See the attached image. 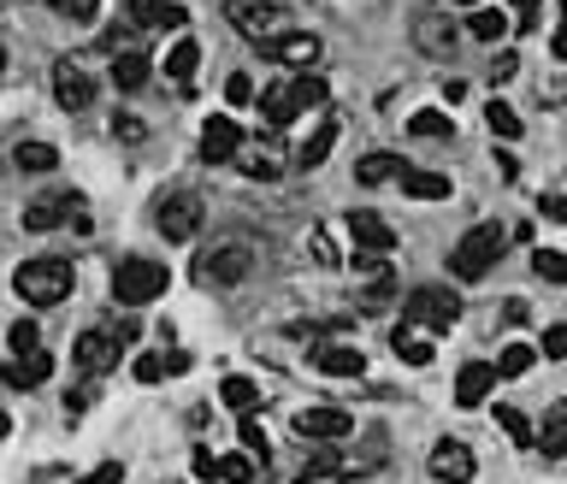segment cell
<instances>
[{
    "label": "cell",
    "instance_id": "d6a6232c",
    "mask_svg": "<svg viewBox=\"0 0 567 484\" xmlns=\"http://www.w3.org/2000/svg\"><path fill=\"white\" fill-rule=\"evenodd\" d=\"M7 349H12V355H36V349H48V343H42L36 319H12V326H7Z\"/></svg>",
    "mask_w": 567,
    "mask_h": 484
},
{
    "label": "cell",
    "instance_id": "ac0fdd59",
    "mask_svg": "<svg viewBox=\"0 0 567 484\" xmlns=\"http://www.w3.org/2000/svg\"><path fill=\"white\" fill-rule=\"evenodd\" d=\"M0 378H7L12 390H36V385L54 378V355L48 349H36V355H12L7 366H0Z\"/></svg>",
    "mask_w": 567,
    "mask_h": 484
},
{
    "label": "cell",
    "instance_id": "f1b7e54d",
    "mask_svg": "<svg viewBox=\"0 0 567 484\" xmlns=\"http://www.w3.org/2000/svg\"><path fill=\"white\" fill-rule=\"evenodd\" d=\"M409 137H420V142H449V137H456V125H449L438 107H420L414 119H409Z\"/></svg>",
    "mask_w": 567,
    "mask_h": 484
},
{
    "label": "cell",
    "instance_id": "4316f807",
    "mask_svg": "<svg viewBox=\"0 0 567 484\" xmlns=\"http://www.w3.org/2000/svg\"><path fill=\"white\" fill-rule=\"evenodd\" d=\"M196 71H201V48L196 42H172L166 48V78L172 83H196Z\"/></svg>",
    "mask_w": 567,
    "mask_h": 484
},
{
    "label": "cell",
    "instance_id": "d6986e66",
    "mask_svg": "<svg viewBox=\"0 0 567 484\" xmlns=\"http://www.w3.org/2000/svg\"><path fill=\"white\" fill-rule=\"evenodd\" d=\"M78 213H83V196H78V189H66V196H54V201H31V208H24V225H31V231H54L60 219H78Z\"/></svg>",
    "mask_w": 567,
    "mask_h": 484
},
{
    "label": "cell",
    "instance_id": "d4e9b609",
    "mask_svg": "<svg viewBox=\"0 0 567 484\" xmlns=\"http://www.w3.org/2000/svg\"><path fill=\"white\" fill-rule=\"evenodd\" d=\"M538 449H544L550 461H567V402H556L544 414V425H538Z\"/></svg>",
    "mask_w": 567,
    "mask_h": 484
},
{
    "label": "cell",
    "instance_id": "f907efd6",
    "mask_svg": "<svg viewBox=\"0 0 567 484\" xmlns=\"http://www.w3.org/2000/svg\"><path fill=\"white\" fill-rule=\"evenodd\" d=\"M113 130H119V137H125V142H142V125H137V119H130V113H125V119H119V125H113Z\"/></svg>",
    "mask_w": 567,
    "mask_h": 484
},
{
    "label": "cell",
    "instance_id": "b9f144b4",
    "mask_svg": "<svg viewBox=\"0 0 567 484\" xmlns=\"http://www.w3.org/2000/svg\"><path fill=\"white\" fill-rule=\"evenodd\" d=\"M314 260H319V267H343V248L331 243V225L314 231Z\"/></svg>",
    "mask_w": 567,
    "mask_h": 484
},
{
    "label": "cell",
    "instance_id": "60d3db41",
    "mask_svg": "<svg viewBox=\"0 0 567 484\" xmlns=\"http://www.w3.org/2000/svg\"><path fill=\"white\" fill-rule=\"evenodd\" d=\"M237 437H243V449H249L255 461H267V432H260V420H255V414H243V420H237Z\"/></svg>",
    "mask_w": 567,
    "mask_h": 484
},
{
    "label": "cell",
    "instance_id": "ba28073f",
    "mask_svg": "<svg viewBox=\"0 0 567 484\" xmlns=\"http://www.w3.org/2000/svg\"><path fill=\"white\" fill-rule=\"evenodd\" d=\"M225 19L237 24V31L249 36L255 48H267V42L284 36V7H279V0H231Z\"/></svg>",
    "mask_w": 567,
    "mask_h": 484
},
{
    "label": "cell",
    "instance_id": "ffe728a7",
    "mask_svg": "<svg viewBox=\"0 0 567 484\" xmlns=\"http://www.w3.org/2000/svg\"><path fill=\"white\" fill-rule=\"evenodd\" d=\"M314 366L326 378H361V373H367V355H361V349H349V343H319L314 349Z\"/></svg>",
    "mask_w": 567,
    "mask_h": 484
},
{
    "label": "cell",
    "instance_id": "52a82bcc",
    "mask_svg": "<svg viewBox=\"0 0 567 484\" xmlns=\"http://www.w3.org/2000/svg\"><path fill=\"white\" fill-rule=\"evenodd\" d=\"M255 267V255L243 243H220V248H208V255H196V284H208V290H231V284H243Z\"/></svg>",
    "mask_w": 567,
    "mask_h": 484
},
{
    "label": "cell",
    "instance_id": "7dc6e473",
    "mask_svg": "<svg viewBox=\"0 0 567 484\" xmlns=\"http://www.w3.org/2000/svg\"><path fill=\"white\" fill-rule=\"evenodd\" d=\"M189 467H196V479H220V455H213V449H196V455H189Z\"/></svg>",
    "mask_w": 567,
    "mask_h": 484
},
{
    "label": "cell",
    "instance_id": "bcb514c9",
    "mask_svg": "<svg viewBox=\"0 0 567 484\" xmlns=\"http://www.w3.org/2000/svg\"><path fill=\"white\" fill-rule=\"evenodd\" d=\"M78 484H125V467H119V461H101L95 473H83Z\"/></svg>",
    "mask_w": 567,
    "mask_h": 484
},
{
    "label": "cell",
    "instance_id": "6da1fadb",
    "mask_svg": "<svg viewBox=\"0 0 567 484\" xmlns=\"http://www.w3.org/2000/svg\"><path fill=\"white\" fill-rule=\"evenodd\" d=\"M255 101H260V113H267L272 130H290L308 107H326L331 90H326V78H314V71H296V78H279L272 90H260Z\"/></svg>",
    "mask_w": 567,
    "mask_h": 484
},
{
    "label": "cell",
    "instance_id": "c3c4849f",
    "mask_svg": "<svg viewBox=\"0 0 567 484\" xmlns=\"http://www.w3.org/2000/svg\"><path fill=\"white\" fill-rule=\"evenodd\" d=\"M538 213L556 219V225H567V196H544V201H538Z\"/></svg>",
    "mask_w": 567,
    "mask_h": 484
},
{
    "label": "cell",
    "instance_id": "83f0119b",
    "mask_svg": "<svg viewBox=\"0 0 567 484\" xmlns=\"http://www.w3.org/2000/svg\"><path fill=\"white\" fill-rule=\"evenodd\" d=\"M402 189H409L414 201H449V196H456V184H449L444 172H409Z\"/></svg>",
    "mask_w": 567,
    "mask_h": 484
},
{
    "label": "cell",
    "instance_id": "836d02e7",
    "mask_svg": "<svg viewBox=\"0 0 567 484\" xmlns=\"http://www.w3.org/2000/svg\"><path fill=\"white\" fill-rule=\"evenodd\" d=\"M497 425H503V437H508V444H520V449L538 444V425H532L527 414H520V408H497Z\"/></svg>",
    "mask_w": 567,
    "mask_h": 484
},
{
    "label": "cell",
    "instance_id": "8fae6325",
    "mask_svg": "<svg viewBox=\"0 0 567 484\" xmlns=\"http://www.w3.org/2000/svg\"><path fill=\"white\" fill-rule=\"evenodd\" d=\"M243 149H249V137H243V125L231 119V113H213V119L201 125V160H208V166H231Z\"/></svg>",
    "mask_w": 567,
    "mask_h": 484
},
{
    "label": "cell",
    "instance_id": "7c38bea8",
    "mask_svg": "<svg viewBox=\"0 0 567 484\" xmlns=\"http://www.w3.org/2000/svg\"><path fill=\"white\" fill-rule=\"evenodd\" d=\"M296 432L308 437V444H343V437L355 432V414H349V408H302Z\"/></svg>",
    "mask_w": 567,
    "mask_h": 484
},
{
    "label": "cell",
    "instance_id": "74e56055",
    "mask_svg": "<svg viewBox=\"0 0 567 484\" xmlns=\"http://www.w3.org/2000/svg\"><path fill=\"white\" fill-rule=\"evenodd\" d=\"M420 48H426V54H449V48H456V31H449L444 19H426V24H420Z\"/></svg>",
    "mask_w": 567,
    "mask_h": 484
},
{
    "label": "cell",
    "instance_id": "4fadbf2b",
    "mask_svg": "<svg viewBox=\"0 0 567 484\" xmlns=\"http://www.w3.org/2000/svg\"><path fill=\"white\" fill-rule=\"evenodd\" d=\"M54 101H60L66 113H83L95 101V78L78 60H54Z\"/></svg>",
    "mask_w": 567,
    "mask_h": 484
},
{
    "label": "cell",
    "instance_id": "4dcf8cb0",
    "mask_svg": "<svg viewBox=\"0 0 567 484\" xmlns=\"http://www.w3.org/2000/svg\"><path fill=\"white\" fill-rule=\"evenodd\" d=\"M538 366V349L532 343H508L503 355H497V378H527Z\"/></svg>",
    "mask_w": 567,
    "mask_h": 484
},
{
    "label": "cell",
    "instance_id": "44dd1931",
    "mask_svg": "<svg viewBox=\"0 0 567 484\" xmlns=\"http://www.w3.org/2000/svg\"><path fill=\"white\" fill-rule=\"evenodd\" d=\"M390 349H397L402 366H432V361H438V343H432L426 331H414V326H397V331H390Z\"/></svg>",
    "mask_w": 567,
    "mask_h": 484
},
{
    "label": "cell",
    "instance_id": "5bb4252c",
    "mask_svg": "<svg viewBox=\"0 0 567 484\" xmlns=\"http://www.w3.org/2000/svg\"><path fill=\"white\" fill-rule=\"evenodd\" d=\"M267 60H284L290 71H314L319 66V54H326V42L308 36V31H296V36H279V42H267Z\"/></svg>",
    "mask_w": 567,
    "mask_h": 484
},
{
    "label": "cell",
    "instance_id": "cb8c5ba5",
    "mask_svg": "<svg viewBox=\"0 0 567 484\" xmlns=\"http://www.w3.org/2000/svg\"><path fill=\"white\" fill-rule=\"evenodd\" d=\"M149 78H154V60H149V54L125 48L119 60H113V83H119L125 95H137V90H142V83H149Z\"/></svg>",
    "mask_w": 567,
    "mask_h": 484
},
{
    "label": "cell",
    "instance_id": "5b68a950",
    "mask_svg": "<svg viewBox=\"0 0 567 484\" xmlns=\"http://www.w3.org/2000/svg\"><path fill=\"white\" fill-rule=\"evenodd\" d=\"M456 319H461V296L444 284L409 290V302H402V326H414V331H449Z\"/></svg>",
    "mask_w": 567,
    "mask_h": 484
},
{
    "label": "cell",
    "instance_id": "ee69618b",
    "mask_svg": "<svg viewBox=\"0 0 567 484\" xmlns=\"http://www.w3.org/2000/svg\"><path fill=\"white\" fill-rule=\"evenodd\" d=\"M538 355H544V361H567V326H550L544 343H538Z\"/></svg>",
    "mask_w": 567,
    "mask_h": 484
},
{
    "label": "cell",
    "instance_id": "9a60e30c",
    "mask_svg": "<svg viewBox=\"0 0 567 484\" xmlns=\"http://www.w3.org/2000/svg\"><path fill=\"white\" fill-rule=\"evenodd\" d=\"M343 231H349L361 248H367V255H390V248H397V231H390V219H378V213H367V208L349 213Z\"/></svg>",
    "mask_w": 567,
    "mask_h": 484
},
{
    "label": "cell",
    "instance_id": "7bdbcfd3",
    "mask_svg": "<svg viewBox=\"0 0 567 484\" xmlns=\"http://www.w3.org/2000/svg\"><path fill=\"white\" fill-rule=\"evenodd\" d=\"M130 373H137V385H160V378H166V361H160V355H149V349H142V355L130 361Z\"/></svg>",
    "mask_w": 567,
    "mask_h": 484
},
{
    "label": "cell",
    "instance_id": "e0dca14e",
    "mask_svg": "<svg viewBox=\"0 0 567 484\" xmlns=\"http://www.w3.org/2000/svg\"><path fill=\"white\" fill-rule=\"evenodd\" d=\"M130 24H137V31H184L189 12L178 0H130Z\"/></svg>",
    "mask_w": 567,
    "mask_h": 484
},
{
    "label": "cell",
    "instance_id": "d590c367",
    "mask_svg": "<svg viewBox=\"0 0 567 484\" xmlns=\"http://www.w3.org/2000/svg\"><path fill=\"white\" fill-rule=\"evenodd\" d=\"M255 473H260L255 455H220V479L225 484H255Z\"/></svg>",
    "mask_w": 567,
    "mask_h": 484
},
{
    "label": "cell",
    "instance_id": "277c9868",
    "mask_svg": "<svg viewBox=\"0 0 567 484\" xmlns=\"http://www.w3.org/2000/svg\"><path fill=\"white\" fill-rule=\"evenodd\" d=\"M503 255H508V225H473L468 237H461V248L449 255V272L473 284V278H485Z\"/></svg>",
    "mask_w": 567,
    "mask_h": 484
},
{
    "label": "cell",
    "instance_id": "30bf717a",
    "mask_svg": "<svg viewBox=\"0 0 567 484\" xmlns=\"http://www.w3.org/2000/svg\"><path fill=\"white\" fill-rule=\"evenodd\" d=\"M426 473L438 479V484H473V473H479V455H473L468 444H461V437H438V444H432Z\"/></svg>",
    "mask_w": 567,
    "mask_h": 484
},
{
    "label": "cell",
    "instance_id": "e575fe53",
    "mask_svg": "<svg viewBox=\"0 0 567 484\" xmlns=\"http://www.w3.org/2000/svg\"><path fill=\"white\" fill-rule=\"evenodd\" d=\"M532 272L544 278V284H567V255H562V248H538V255H532Z\"/></svg>",
    "mask_w": 567,
    "mask_h": 484
},
{
    "label": "cell",
    "instance_id": "8d00e7d4",
    "mask_svg": "<svg viewBox=\"0 0 567 484\" xmlns=\"http://www.w3.org/2000/svg\"><path fill=\"white\" fill-rule=\"evenodd\" d=\"M237 172H243V178H279V160H272V154H255V142H249V149H243L237 154Z\"/></svg>",
    "mask_w": 567,
    "mask_h": 484
},
{
    "label": "cell",
    "instance_id": "f546056e",
    "mask_svg": "<svg viewBox=\"0 0 567 484\" xmlns=\"http://www.w3.org/2000/svg\"><path fill=\"white\" fill-rule=\"evenodd\" d=\"M468 31H473V42H503V36H508V12H497V7H473Z\"/></svg>",
    "mask_w": 567,
    "mask_h": 484
},
{
    "label": "cell",
    "instance_id": "11a10c76",
    "mask_svg": "<svg viewBox=\"0 0 567 484\" xmlns=\"http://www.w3.org/2000/svg\"><path fill=\"white\" fill-rule=\"evenodd\" d=\"M515 12H538V0H515Z\"/></svg>",
    "mask_w": 567,
    "mask_h": 484
},
{
    "label": "cell",
    "instance_id": "2e32d148",
    "mask_svg": "<svg viewBox=\"0 0 567 484\" xmlns=\"http://www.w3.org/2000/svg\"><path fill=\"white\" fill-rule=\"evenodd\" d=\"M491 390H497V366H491V361H468V366L456 373V408L491 402Z\"/></svg>",
    "mask_w": 567,
    "mask_h": 484
},
{
    "label": "cell",
    "instance_id": "9c48e42d",
    "mask_svg": "<svg viewBox=\"0 0 567 484\" xmlns=\"http://www.w3.org/2000/svg\"><path fill=\"white\" fill-rule=\"evenodd\" d=\"M78 373L83 378H101V373H113L119 366V355H125V343H119V331L113 326H90V331H78Z\"/></svg>",
    "mask_w": 567,
    "mask_h": 484
},
{
    "label": "cell",
    "instance_id": "6f0895ef",
    "mask_svg": "<svg viewBox=\"0 0 567 484\" xmlns=\"http://www.w3.org/2000/svg\"><path fill=\"white\" fill-rule=\"evenodd\" d=\"M456 7H479V0H456Z\"/></svg>",
    "mask_w": 567,
    "mask_h": 484
},
{
    "label": "cell",
    "instance_id": "7402d4cb",
    "mask_svg": "<svg viewBox=\"0 0 567 484\" xmlns=\"http://www.w3.org/2000/svg\"><path fill=\"white\" fill-rule=\"evenodd\" d=\"M355 178L361 184H402V178H409V160H402V154H361L355 160Z\"/></svg>",
    "mask_w": 567,
    "mask_h": 484
},
{
    "label": "cell",
    "instance_id": "7a4b0ae2",
    "mask_svg": "<svg viewBox=\"0 0 567 484\" xmlns=\"http://www.w3.org/2000/svg\"><path fill=\"white\" fill-rule=\"evenodd\" d=\"M71 284H78V272H71V260H60V255H36L12 272V290L31 307H60L71 296Z\"/></svg>",
    "mask_w": 567,
    "mask_h": 484
},
{
    "label": "cell",
    "instance_id": "9f6ffc18",
    "mask_svg": "<svg viewBox=\"0 0 567 484\" xmlns=\"http://www.w3.org/2000/svg\"><path fill=\"white\" fill-rule=\"evenodd\" d=\"M0 78H7V48H0Z\"/></svg>",
    "mask_w": 567,
    "mask_h": 484
},
{
    "label": "cell",
    "instance_id": "8992f818",
    "mask_svg": "<svg viewBox=\"0 0 567 484\" xmlns=\"http://www.w3.org/2000/svg\"><path fill=\"white\" fill-rule=\"evenodd\" d=\"M201 219H208V208H201L196 189H166L154 208V231L166 243H189V237H201Z\"/></svg>",
    "mask_w": 567,
    "mask_h": 484
},
{
    "label": "cell",
    "instance_id": "816d5d0a",
    "mask_svg": "<svg viewBox=\"0 0 567 484\" xmlns=\"http://www.w3.org/2000/svg\"><path fill=\"white\" fill-rule=\"evenodd\" d=\"M166 373H172V378L189 373V355H184V349H172V355H166Z\"/></svg>",
    "mask_w": 567,
    "mask_h": 484
},
{
    "label": "cell",
    "instance_id": "f6af8a7d",
    "mask_svg": "<svg viewBox=\"0 0 567 484\" xmlns=\"http://www.w3.org/2000/svg\"><path fill=\"white\" fill-rule=\"evenodd\" d=\"M225 101H231V107H249V101H255V83L243 78V71H231V78H225Z\"/></svg>",
    "mask_w": 567,
    "mask_h": 484
},
{
    "label": "cell",
    "instance_id": "f35d334b",
    "mask_svg": "<svg viewBox=\"0 0 567 484\" xmlns=\"http://www.w3.org/2000/svg\"><path fill=\"white\" fill-rule=\"evenodd\" d=\"M485 125L497 130V137H520V113L508 107V101H485Z\"/></svg>",
    "mask_w": 567,
    "mask_h": 484
},
{
    "label": "cell",
    "instance_id": "f5cc1de1",
    "mask_svg": "<svg viewBox=\"0 0 567 484\" xmlns=\"http://www.w3.org/2000/svg\"><path fill=\"white\" fill-rule=\"evenodd\" d=\"M556 60H567V19L556 24Z\"/></svg>",
    "mask_w": 567,
    "mask_h": 484
},
{
    "label": "cell",
    "instance_id": "ab89813d",
    "mask_svg": "<svg viewBox=\"0 0 567 484\" xmlns=\"http://www.w3.org/2000/svg\"><path fill=\"white\" fill-rule=\"evenodd\" d=\"M60 19H71V24H95L101 19V0H48Z\"/></svg>",
    "mask_w": 567,
    "mask_h": 484
},
{
    "label": "cell",
    "instance_id": "681fc988",
    "mask_svg": "<svg viewBox=\"0 0 567 484\" xmlns=\"http://www.w3.org/2000/svg\"><path fill=\"white\" fill-rule=\"evenodd\" d=\"M503 319H508V326H527L532 307H527V302H508V307H503Z\"/></svg>",
    "mask_w": 567,
    "mask_h": 484
},
{
    "label": "cell",
    "instance_id": "3957f363",
    "mask_svg": "<svg viewBox=\"0 0 567 484\" xmlns=\"http://www.w3.org/2000/svg\"><path fill=\"white\" fill-rule=\"evenodd\" d=\"M166 284H172V272L160 267V260L149 255H125L119 267H113V296H119L125 307H149L166 296Z\"/></svg>",
    "mask_w": 567,
    "mask_h": 484
},
{
    "label": "cell",
    "instance_id": "603a6c76",
    "mask_svg": "<svg viewBox=\"0 0 567 484\" xmlns=\"http://www.w3.org/2000/svg\"><path fill=\"white\" fill-rule=\"evenodd\" d=\"M338 130H343V125H338V113H326V119L314 125V137L296 149V166H302V172H308V166H319V160H326L331 149H338Z\"/></svg>",
    "mask_w": 567,
    "mask_h": 484
},
{
    "label": "cell",
    "instance_id": "484cf974",
    "mask_svg": "<svg viewBox=\"0 0 567 484\" xmlns=\"http://www.w3.org/2000/svg\"><path fill=\"white\" fill-rule=\"evenodd\" d=\"M220 402L231 408V414H255V408H260V385H255V378H243V373H231L220 385Z\"/></svg>",
    "mask_w": 567,
    "mask_h": 484
},
{
    "label": "cell",
    "instance_id": "1f68e13d",
    "mask_svg": "<svg viewBox=\"0 0 567 484\" xmlns=\"http://www.w3.org/2000/svg\"><path fill=\"white\" fill-rule=\"evenodd\" d=\"M19 172H54L60 166V149H54V142H19Z\"/></svg>",
    "mask_w": 567,
    "mask_h": 484
},
{
    "label": "cell",
    "instance_id": "db71d44e",
    "mask_svg": "<svg viewBox=\"0 0 567 484\" xmlns=\"http://www.w3.org/2000/svg\"><path fill=\"white\" fill-rule=\"evenodd\" d=\"M7 437H12V414L0 408V444H7Z\"/></svg>",
    "mask_w": 567,
    "mask_h": 484
}]
</instances>
